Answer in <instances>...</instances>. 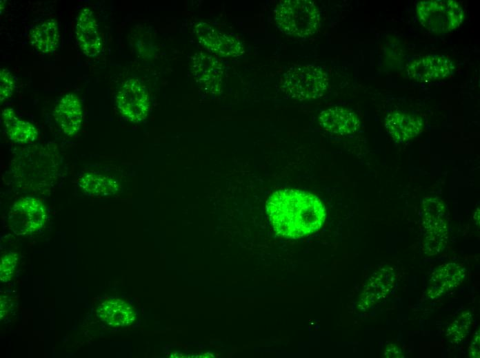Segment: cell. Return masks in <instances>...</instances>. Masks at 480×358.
<instances>
[{
  "label": "cell",
  "mask_w": 480,
  "mask_h": 358,
  "mask_svg": "<svg viewBox=\"0 0 480 358\" xmlns=\"http://www.w3.org/2000/svg\"><path fill=\"white\" fill-rule=\"evenodd\" d=\"M267 213L279 236L297 239L319 230L326 212L314 194L297 189L274 192L266 202Z\"/></svg>",
  "instance_id": "6da1fadb"
},
{
  "label": "cell",
  "mask_w": 480,
  "mask_h": 358,
  "mask_svg": "<svg viewBox=\"0 0 480 358\" xmlns=\"http://www.w3.org/2000/svg\"><path fill=\"white\" fill-rule=\"evenodd\" d=\"M277 28L288 35L306 37L320 27V12L316 4L308 0L281 1L274 10Z\"/></svg>",
  "instance_id": "7a4b0ae2"
},
{
  "label": "cell",
  "mask_w": 480,
  "mask_h": 358,
  "mask_svg": "<svg viewBox=\"0 0 480 358\" xmlns=\"http://www.w3.org/2000/svg\"><path fill=\"white\" fill-rule=\"evenodd\" d=\"M328 85V75L323 69L313 65H304L287 70L282 76L281 87L288 96L303 101L321 96Z\"/></svg>",
  "instance_id": "3957f363"
},
{
  "label": "cell",
  "mask_w": 480,
  "mask_h": 358,
  "mask_svg": "<svg viewBox=\"0 0 480 358\" xmlns=\"http://www.w3.org/2000/svg\"><path fill=\"white\" fill-rule=\"evenodd\" d=\"M417 17L423 27L434 33L457 28L463 19L461 5L452 0H428L417 5Z\"/></svg>",
  "instance_id": "277c9868"
},
{
  "label": "cell",
  "mask_w": 480,
  "mask_h": 358,
  "mask_svg": "<svg viewBox=\"0 0 480 358\" xmlns=\"http://www.w3.org/2000/svg\"><path fill=\"white\" fill-rule=\"evenodd\" d=\"M46 209L35 197H22L10 208L8 220L12 231L17 235H28L41 229L46 222Z\"/></svg>",
  "instance_id": "5b68a950"
},
{
  "label": "cell",
  "mask_w": 480,
  "mask_h": 358,
  "mask_svg": "<svg viewBox=\"0 0 480 358\" xmlns=\"http://www.w3.org/2000/svg\"><path fill=\"white\" fill-rule=\"evenodd\" d=\"M120 113L131 122L140 123L148 116L150 101L148 92L138 79L130 78L120 87L116 95Z\"/></svg>",
  "instance_id": "8992f818"
},
{
  "label": "cell",
  "mask_w": 480,
  "mask_h": 358,
  "mask_svg": "<svg viewBox=\"0 0 480 358\" xmlns=\"http://www.w3.org/2000/svg\"><path fill=\"white\" fill-rule=\"evenodd\" d=\"M452 61L444 55L428 54L414 60L407 69L408 75L417 82L426 83L446 78L454 72Z\"/></svg>",
  "instance_id": "52a82bcc"
},
{
  "label": "cell",
  "mask_w": 480,
  "mask_h": 358,
  "mask_svg": "<svg viewBox=\"0 0 480 358\" xmlns=\"http://www.w3.org/2000/svg\"><path fill=\"white\" fill-rule=\"evenodd\" d=\"M77 43L88 57L98 56L102 50V40L92 11L83 8L79 13L75 26Z\"/></svg>",
  "instance_id": "ba28073f"
},
{
  "label": "cell",
  "mask_w": 480,
  "mask_h": 358,
  "mask_svg": "<svg viewBox=\"0 0 480 358\" xmlns=\"http://www.w3.org/2000/svg\"><path fill=\"white\" fill-rule=\"evenodd\" d=\"M395 282L393 268L384 267L374 272L361 295L359 307L366 310L376 306L388 296Z\"/></svg>",
  "instance_id": "9c48e42d"
},
{
  "label": "cell",
  "mask_w": 480,
  "mask_h": 358,
  "mask_svg": "<svg viewBox=\"0 0 480 358\" xmlns=\"http://www.w3.org/2000/svg\"><path fill=\"white\" fill-rule=\"evenodd\" d=\"M466 275V268L450 262L441 264L432 273L426 294L430 299H436L458 286Z\"/></svg>",
  "instance_id": "30bf717a"
},
{
  "label": "cell",
  "mask_w": 480,
  "mask_h": 358,
  "mask_svg": "<svg viewBox=\"0 0 480 358\" xmlns=\"http://www.w3.org/2000/svg\"><path fill=\"white\" fill-rule=\"evenodd\" d=\"M54 115L66 135L77 134L81 127L83 118L81 101L74 94H66L55 107Z\"/></svg>",
  "instance_id": "8fae6325"
},
{
  "label": "cell",
  "mask_w": 480,
  "mask_h": 358,
  "mask_svg": "<svg viewBox=\"0 0 480 358\" xmlns=\"http://www.w3.org/2000/svg\"><path fill=\"white\" fill-rule=\"evenodd\" d=\"M319 123L325 130L341 136L354 134L360 126L359 117L353 111L338 106L321 111Z\"/></svg>",
  "instance_id": "7c38bea8"
},
{
  "label": "cell",
  "mask_w": 480,
  "mask_h": 358,
  "mask_svg": "<svg viewBox=\"0 0 480 358\" xmlns=\"http://www.w3.org/2000/svg\"><path fill=\"white\" fill-rule=\"evenodd\" d=\"M387 132L397 141L404 143L419 135L423 130V121L414 115L400 111L389 113L385 118Z\"/></svg>",
  "instance_id": "4fadbf2b"
},
{
  "label": "cell",
  "mask_w": 480,
  "mask_h": 358,
  "mask_svg": "<svg viewBox=\"0 0 480 358\" xmlns=\"http://www.w3.org/2000/svg\"><path fill=\"white\" fill-rule=\"evenodd\" d=\"M97 317L106 324L123 327L132 324L136 319V312L126 301L110 297L101 302L96 310Z\"/></svg>",
  "instance_id": "5bb4252c"
},
{
  "label": "cell",
  "mask_w": 480,
  "mask_h": 358,
  "mask_svg": "<svg viewBox=\"0 0 480 358\" xmlns=\"http://www.w3.org/2000/svg\"><path fill=\"white\" fill-rule=\"evenodd\" d=\"M30 35L31 45L38 52L44 54L53 53L60 38L58 23L54 19L44 21L35 25Z\"/></svg>",
  "instance_id": "9a60e30c"
},
{
  "label": "cell",
  "mask_w": 480,
  "mask_h": 358,
  "mask_svg": "<svg viewBox=\"0 0 480 358\" xmlns=\"http://www.w3.org/2000/svg\"><path fill=\"white\" fill-rule=\"evenodd\" d=\"M199 34L203 44L221 56H236L243 53V50L239 41L231 35L217 31L210 27L203 28Z\"/></svg>",
  "instance_id": "2e32d148"
},
{
  "label": "cell",
  "mask_w": 480,
  "mask_h": 358,
  "mask_svg": "<svg viewBox=\"0 0 480 358\" xmlns=\"http://www.w3.org/2000/svg\"><path fill=\"white\" fill-rule=\"evenodd\" d=\"M3 123L9 138L19 144L30 143L35 140L38 131L34 125L19 119L12 109H5L1 114Z\"/></svg>",
  "instance_id": "e0dca14e"
},
{
  "label": "cell",
  "mask_w": 480,
  "mask_h": 358,
  "mask_svg": "<svg viewBox=\"0 0 480 358\" xmlns=\"http://www.w3.org/2000/svg\"><path fill=\"white\" fill-rule=\"evenodd\" d=\"M422 225L424 231L423 244L425 253L432 255L441 253L448 240V227L445 219H422Z\"/></svg>",
  "instance_id": "ac0fdd59"
},
{
  "label": "cell",
  "mask_w": 480,
  "mask_h": 358,
  "mask_svg": "<svg viewBox=\"0 0 480 358\" xmlns=\"http://www.w3.org/2000/svg\"><path fill=\"white\" fill-rule=\"evenodd\" d=\"M77 185L86 195L92 197H108L119 190L118 183L113 178L94 172L83 174Z\"/></svg>",
  "instance_id": "d6986e66"
},
{
  "label": "cell",
  "mask_w": 480,
  "mask_h": 358,
  "mask_svg": "<svg viewBox=\"0 0 480 358\" xmlns=\"http://www.w3.org/2000/svg\"><path fill=\"white\" fill-rule=\"evenodd\" d=\"M472 320L470 311L463 310L448 326L446 337L452 343L462 341L470 332Z\"/></svg>",
  "instance_id": "ffe728a7"
},
{
  "label": "cell",
  "mask_w": 480,
  "mask_h": 358,
  "mask_svg": "<svg viewBox=\"0 0 480 358\" xmlns=\"http://www.w3.org/2000/svg\"><path fill=\"white\" fill-rule=\"evenodd\" d=\"M422 219L444 218L446 209L443 201L438 197H426L421 202Z\"/></svg>",
  "instance_id": "44dd1931"
},
{
  "label": "cell",
  "mask_w": 480,
  "mask_h": 358,
  "mask_svg": "<svg viewBox=\"0 0 480 358\" xmlns=\"http://www.w3.org/2000/svg\"><path fill=\"white\" fill-rule=\"evenodd\" d=\"M16 85V78L6 68L0 70V101L3 102L12 95Z\"/></svg>",
  "instance_id": "7402d4cb"
},
{
  "label": "cell",
  "mask_w": 480,
  "mask_h": 358,
  "mask_svg": "<svg viewBox=\"0 0 480 358\" xmlns=\"http://www.w3.org/2000/svg\"><path fill=\"white\" fill-rule=\"evenodd\" d=\"M17 254L10 252L1 257L0 263V279L3 282H8L12 277L17 264Z\"/></svg>",
  "instance_id": "603a6c76"
},
{
  "label": "cell",
  "mask_w": 480,
  "mask_h": 358,
  "mask_svg": "<svg viewBox=\"0 0 480 358\" xmlns=\"http://www.w3.org/2000/svg\"><path fill=\"white\" fill-rule=\"evenodd\" d=\"M480 335L479 330L477 331L468 348V355L471 358H479L480 357Z\"/></svg>",
  "instance_id": "cb8c5ba5"
},
{
  "label": "cell",
  "mask_w": 480,
  "mask_h": 358,
  "mask_svg": "<svg viewBox=\"0 0 480 358\" xmlns=\"http://www.w3.org/2000/svg\"><path fill=\"white\" fill-rule=\"evenodd\" d=\"M384 357L386 358H399L404 357L402 350L397 345L389 344L385 348Z\"/></svg>",
  "instance_id": "d4e9b609"
}]
</instances>
